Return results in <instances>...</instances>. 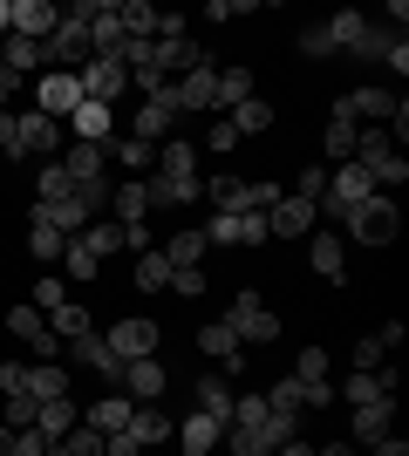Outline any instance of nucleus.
I'll use <instances>...</instances> for the list:
<instances>
[{
    "label": "nucleus",
    "instance_id": "f257e3e1",
    "mask_svg": "<svg viewBox=\"0 0 409 456\" xmlns=\"http://www.w3.org/2000/svg\"><path fill=\"white\" fill-rule=\"evenodd\" d=\"M355 164L369 171V184H403V177H409V157L396 151L389 123H375V130H355Z\"/></svg>",
    "mask_w": 409,
    "mask_h": 456
},
{
    "label": "nucleus",
    "instance_id": "f03ea898",
    "mask_svg": "<svg viewBox=\"0 0 409 456\" xmlns=\"http://www.w3.org/2000/svg\"><path fill=\"white\" fill-rule=\"evenodd\" d=\"M225 327L239 334V347H266V341H280V314L259 300L253 286H239V293H233V314H225Z\"/></svg>",
    "mask_w": 409,
    "mask_h": 456
},
{
    "label": "nucleus",
    "instance_id": "7ed1b4c3",
    "mask_svg": "<svg viewBox=\"0 0 409 456\" xmlns=\"http://www.w3.org/2000/svg\"><path fill=\"white\" fill-rule=\"evenodd\" d=\"M341 225H348L355 246H389L396 232H403V211H396V198H382V191H375V198H362Z\"/></svg>",
    "mask_w": 409,
    "mask_h": 456
},
{
    "label": "nucleus",
    "instance_id": "20e7f679",
    "mask_svg": "<svg viewBox=\"0 0 409 456\" xmlns=\"http://www.w3.org/2000/svg\"><path fill=\"white\" fill-rule=\"evenodd\" d=\"M76 82H82V102L117 110V95H123V82H130V69H123V55H89V61L76 69Z\"/></svg>",
    "mask_w": 409,
    "mask_h": 456
},
{
    "label": "nucleus",
    "instance_id": "39448f33",
    "mask_svg": "<svg viewBox=\"0 0 409 456\" xmlns=\"http://www.w3.org/2000/svg\"><path fill=\"white\" fill-rule=\"evenodd\" d=\"M177 123H184V116H177L171 89H164V95H143V102H136V116H130V136L157 151V143H171V136H177Z\"/></svg>",
    "mask_w": 409,
    "mask_h": 456
},
{
    "label": "nucleus",
    "instance_id": "423d86ee",
    "mask_svg": "<svg viewBox=\"0 0 409 456\" xmlns=\"http://www.w3.org/2000/svg\"><path fill=\"white\" fill-rule=\"evenodd\" d=\"M61 123L55 116H41V110H28V116H14V157H48V164H55L61 157Z\"/></svg>",
    "mask_w": 409,
    "mask_h": 456
},
{
    "label": "nucleus",
    "instance_id": "0eeeda50",
    "mask_svg": "<svg viewBox=\"0 0 409 456\" xmlns=\"http://www.w3.org/2000/svg\"><path fill=\"white\" fill-rule=\"evenodd\" d=\"M35 110L55 116V123H69V116L82 110V82L69 76V69H41L35 76Z\"/></svg>",
    "mask_w": 409,
    "mask_h": 456
},
{
    "label": "nucleus",
    "instance_id": "6e6552de",
    "mask_svg": "<svg viewBox=\"0 0 409 456\" xmlns=\"http://www.w3.org/2000/svg\"><path fill=\"white\" fill-rule=\"evenodd\" d=\"M102 341H110V354H117V362H143V354H157V341H164V334H157L151 314H123Z\"/></svg>",
    "mask_w": 409,
    "mask_h": 456
},
{
    "label": "nucleus",
    "instance_id": "1a4fd4ad",
    "mask_svg": "<svg viewBox=\"0 0 409 456\" xmlns=\"http://www.w3.org/2000/svg\"><path fill=\"white\" fill-rule=\"evenodd\" d=\"M362 198H375V184H369V171L362 164H334L328 171V191H321V211H334V218H348Z\"/></svg>",
    "mask_w": 409,
    "mask_h": 456
},
{
    "label": "nucleus",
    "instance_id": "9d476101",
    "mask_svg": "<svg viewBox=\"0 0 409 456\" xmlns=\"http://www.w3.org/2000/svg\"><path fill=\"white\" fill-rule=\"evenodd\" d=\"M307 232H321V205H307V198L280 191V205L266 211V239H307Z\"/></svg>",
    "mask_w": 409,
    "mask_h": 456
},
{
    "label": "nucleus",
    "instance_id": "9b49d317",
    "mask_svg": "<svg viewBox=\"0 0 409 456\" xmlns=\"http://www.w3.org/2000/svg\"><path fill=\"white\" fill-rule=\"evenodd\" d=\"M171 102H177V116H205V110H218V61H212V69L177 76V82H171Z\"/></svg>",
    "mask_w": 409,
    "mask_h": 456
},
{
    "label": "nucleus",
    "instance_id": "f8f14e48",
    "mask_svg": "<svg viewBox=\"0 0 409 456\" xmlns=\"http://www.w3.org/2000/svg\"><path fill=\"white\" fill-rule=\"evenodd\" d=\"M41 61H48V69H69V76H76L82 61H89V28H82V20H61L55 35L41 41Z\"/></svg>",
    "mask_w": 409,
    "mask_h": 456
},
{
    "label": "nucleus",
    "instance_id": "ddd939ff",
    "mask_svg": "<svg viewBox=\"0 0 409 456\" xmlns=\"http://www.w3.org/2000/svg\"><path fill=\"white\" fill-rule=\"evenodd\" d=\"M382 395H396V368H389V362L369 368V375H362V368H348V381L334 388V402H348V409H362V402H382Z\"/></svg>",
    "mask_w": 409,
    "mask_h": 456
},
{
    "label": "nucleus",
    "instance_id": "4468645a",
    "mask_svg": "<svg viewBox=\"0 0 409 456\" xmlns=\"http://www.w3.org/2000/svg\"><path fill=\"white\" fill-rule=\"evenodd\" d=\"M69 143H96V151H110V136H117V110H102V102H82L69 123Z\"/></svg>",
    "mask_w": 409,
    "mask_h": 456
},
{
    "label": "nucleus",
    "instance_id": "2eb2a0df",
    "mask_svg": "<svg viewBox=\"0 0 409 456\" xmlns=\"http://www.w3.org/2000/svg\"><path fill=\"white\" fill-rule=\"evenodd\" d=\"M171 436H177V450H184V456H212L218 436H225V422H212L205 409H192V416L171 422Z\"/></svg>",
    "mask_w": 409,
    "mask_h": 456
},
{
    "label": "nucleus",
    "instance_id": "dca6fc26",
    "mask_svg": "<svg viewBox=\"0 0 409 456\" xmlns=\"http://www.w3.org/2000/svg\"><path fill=\"white\" fill-rule=\"evenodd\" d=\"M171 388V368L157 362V354H143V362H123V395L130 402H157Z\"/></svg>",
    "mask_w": 409,
    "mask_h": 456
},
{
    "label": "nucleus",
    "instance_id": "f3484780",
    "mask_svg": "<svg viewBox=\"0 0 409 456\" xmlns=\"http://www.w3.org/2000/svg\"><path fill=\"white\" fill-rule=\"evenodd\" d=\"M198 354H205V362H218L225 375H239V368H246V347H239V334H233L225 321L198 327Z\"/></svg>",
    "mask_w": 409,
    "mask_h": 456
},
{
    "label": "nucleus",
    "instance_id": "a211bd4d",
    "mask_svg": "<svg viewBox=\"0 0 409 456\" xmlns=\"http://www.w3.org/2000/svg\"><path fill=\"white\" fill-rule=\"evenodd\" d=\"M307 266L321 273L328 286L348 280V252H341V232H307Z\"/></svg>",
    "mask_w": 409,
    "mask_h": 456
},
{
    "label": "nucleus",
    "instance_id": "6ab92c4d",
    "mask_svg": "<svg viewBox=\"0 0 409 456\" xmlns=\"http://www.w3.org/2000/svg\"><path fill=\"white\" fill-rule=\"evenodd\" d=\"M355 130H362V123H355L348 110H341V102H334V116H328V130H321V164H355Z\"/></svg>",
    "mask_w": 409,
    "mask_h": 456
},
{
    "label": "nucleus",
    "instance_id": "aec40b11",
    "mask_svg": "<svg viewBox=\"0 0 409 456\" xmlns=\"http://www.w3.org/2000/svg\"><path fill=\"white\" fill-rule=\"evenodd\" d=\"M110 218H117V225H151V191H143V177H117Z\"/></svg>",
    "mask_w": 409,
    "mask_h": 456
},
{
    "label": "nucleus",
    "instance_id": "412c9836",
    "mask_svg": "<svg viewBox=\"0 0 409 456\" xmlns=\"http://www.w3.org/2000/svg\"><path fill=\"white\" fill-rule=\"evenodd\" d=\"M61 28V7L55 0H14V35L20 41H48Z\"/></svg>",
    "mask_w": 409,
    "mask_h": 456
},
{
    "label": "nucleus",
    "instance_id": "4be33fe9",
    "mask_svg": "<svg viewBox=\"0 0 409 456\" xmlns=\"http://www.w3.org/2000/svg\"><path fill=\"white\" fill-rule=\"evenodd\" d=\"M61 177L69 184H89V177H110V151H96V143H61Z\"/></svg>",
    "mask_w": 409,
    "mask_h": 456
},
{
    "label": "nucleus",
    "instance_id": "5701e85b",
    "mask_svg": "<svg viewBox=\"0 0 409 456\" xmlns=\"http://www.w3.org/2000/svg\"><path fill=\"white\" fill-rule=\"evenodd\" d=\"M382 436H396V395L362 402V409H355V443H362V450H375Z\"/></svg>",
    "mask_w": 409,
    "mask_h": 456
},
{
    "label": "nucleus",
    "instance_id": "b1692460",
    "mask_svg": "<svg viewBox=\"0 0 409 456\" xmlns=\"http://www.w3.org/2000/svg\"><path fill=\"white\" fill-rule=\"evenodd\" d=\"M341 110H348L355 123H362V116H369V123H389V116L403 110V102H396V95L382 89V82H362V89H348V95H341Z\"/></svg>",
    "mask_w": 409,
    "mask_h": 456
},
{
    "label": "nucleus",
    "instance_id": "393cba45",
    "mask_svg": "<svg viewBox=\"0 0 409 456\" xmlns=\"http://www.w3.org/2000/svg\"><path fill=\"white\" fill-rule=\"evenodd\" d=\"M123 436H136L143 450H157V443H171V416H164L157 402H130V422H123Z\"/></svg>",
    "mask_w": 409,
    "mask_h": 456
},
{
    "label": "nucleus",
    "instance_id": "a878e982",
    "mask_svg": "<svg viewBox=\"0 0 409 456\" xmlns=\"http://www.w3.org/2000/svg\"><path fill=\"white\" fill-rule=\"evenodd\" d=\"M151 177H177V184H198V143L171 136V143H157V171Z\"/></svg>",
    "mask_w": 409,
    "mask_h": 456
},
{
    "label": "nucleus",
    "instance_id": "bb28decb",
    "mask_svg": "<svg viewBox=\"0 0 409 456\" xmlns=\"http://www.w3.org/2000/svg\"><path fill=\"white\" fill-rule=\"evenodd\" d=\"M20 388H28L35 402H61V395H69V368H61V362H28V368H20Z\"/></svg>",
    "mask_w": 409,
    "mask_h": 456
},
{
    "label": "nucleus",
    "instance_id": "cd10ccee",
    "mask_svg": "<svg viewBox=\"0 0 409 456\" xmlns=\"http://www.w3.org/2000/svg\"><path fill=\"white\" fill-rule=\"evenodd\" d=\"M82 422H89L96 436H117L123 422H130V395H123V388H110L102 402H82Z\"/></svg>",
    "mask_w": 409,
    "mask_h": 456
},
{
    "label": "nucleus",
    "instance_id": "c85d7f7f",
    "mask_svg": "<svg viewBox=\"0 0 409 456\" xmlns=\"http://www.w3.org/2000/svg\"><path fill=\"white\" fill-rule=\"evenodd\" d=\"M28 218H41V225H55L61 239H76L82 225H96V218L82 211V198H76V191H69V198H55V205H35V211H28Z\"/></svg>",
    "mask_w": 409,
    "mask_h": 456
},
{
    "label": "nucleus",
    "instance_id": "c756f323",
    "mask_svg": "<svg viewBox=\"0 0 409 456\" xmlns=\"http://www.w3.org/2000/svg\"><path fill=\"white\" fill-rule=\"evenodd\" d=\"M76 422H82V402H76V395H61V402H41L35 429H41V436H48V443H61V436H69V429H76Z\"/></svg>",
    "mask_w": 409,
    "mask_h": 456
},
{
    "label": "nucleus",
    "instance_id": "7c9ffc66",
    "mask_svg": "<svg viewBox=\"0 0 409 456\" xmlns=\"http://www.w3.org/2000/svg\"><path fill=\"white\" fill-rule=\"evenodd\" d=\"M225 130L246 143V136H259V130H273V102L266 95H253V102H239V110H225Z\"/></svg>",
    "mask_w": 409,
    "mask_h": 456
},
{
    "label": "nucleus",
    "instance_id": "2f4dec72",
    "mask_svg": "<svg viewBox=\"0 0 409 456\" xmlns=\"http://www.w3.org/2000/svg\"><path fill=\"white\" fill-rule=\"evenodd\" d=\"M130 41H123V20H117V0L102 7L96 20H89V55H123Z\"/></svg>",
    "mask_w": 409,
    "mask_h": 456
},
{
    "label": "nucleus",
    "instance_id": "473e14b6",
    "mask_svg": "<svg viewBox=\"0 0 409 456\" xmlns=\"http://www.w3.org/2000/svg\"><path fill=\"white\" fill-rule=\"evenodd\" d=\"M192 395H198V409H205L212 422H233V381H225V375H198Z\"/></svg>",
    "mask_w": 409,
    "mask_h": 456
},
{
    "label": "nucleus",
    "instance_id": "72a5a7b5",
    "mask_svg": "<svg viewBox=\"0 0 409 456\" xmlns=\"http://www.w3.org/2000/svg\"><path fill=\"white\" fill-rule=\"evenodd\" d=\"M0 61H7V76H41V69H48V61H41V41H20V35H7L0 41Z\"/></svg>",
    "mask_w": 409,
    "mask_h": 456
},
{
    "label": "nucleus",
    "instance_id": "f704fd0d",
    "mask_svg": "<svg viewBox=\"0 0 409 456\" xmlns=\"http://www.w3.org/2000/svg\"><path fill=\"white\" fill-rule=\"evenodd\" d=\"M41 321H48V334H55L61 347L76 341V334H89V327H96V321H89V306H82V300H61L55 314H41Z\"/></svg>",
    "mask_w": 409,
    "mask_h": 456
},
{
    "label": "nucleus",
    "instance_id": "c9c22d12",
    "mask_svg": "<svg viewBox=\"0 0 409 456\" xmlns=\"http://www.w3.org/2000/svg\"><path fill=\"white\" fill-rule=\"evenodd\" d=\"M157 252H164V259H171V273H177V266H205V252H212V246H205V232L192 225V232H171Z\"/></svg>",
    "mask_w": 409,
    "mask_h": 456
},
{
    "label": "nucleus",
    "instance_id": "e433bc0d",
    "mask_svg": "<svg viewBox=\"0 0 409 456\" xmlns=\"http://www.w3.org/2000/svg\"><path fill=\"white\" fill-rule=\"evenodd\" d=\"M61 252H69V239H61L55 225L28 218V259H35V266H61Z\"/></svg>",
    "mask_w": 409,
    "mask_h": 456
},
{
    "label": "nucleus",
    "instance_id": "4c0bfd02",
    "mask_svg": "<svg viewBox=\"0 0 409 456\" xmlns=\"http://www.w3.org/2000/svg\"><path fill=\"white\" fill-rule=\"evenodd\" d=\"M76 246L96 252V259H117V252H123V225H117V218H96V225L76 232Z\"/></svg>",
    "mask_w": 409,
    "mask_h": 456
},
{
    "label": "nucleus",
    "instance_id": "58836bf2",
    "mask_svg": "<svg viewBox=\"0 0 409 456\" xmlns=\"http://www.w3.org/2000/svg\"><path fill=\"white\" fill-rule=\"evenodd\" d=\"M117 20H123V41H157V7L151 0H117Z\"/></svg>",
    "mask_w": 409,
    "mask_h": 456
},
{
    "label": "nucleus",
    "instance_id": "ea45409f",
    "mask_svg": "<svg viewBox=\"0 0 409 456\" xmlns=\"http://www.w3.org/2000/svg\"><path fill=\"white\" fill-rule=\"evenodd\" d=\"M110 157H117L130 177H151V171H157V151H151V143H136V136H123V130L110 136Z\"/></svg>",
    "mask_w": 409,
    "mask_h": 456
},
{
    "label": "nucleus",
    "instance_id": "a19ab883",
    "mask_svg": "<svg viewBox=\"0 0 409 456\" xmlns=\"http://www.w3.org/2000/svg\"><path fill=\"white\" fill-rule=\"evenodd\" d=\"M143 191H151V211H184V205H198V184H177V177H143Z\"/></svg>",
    "mask_w": 409,
    "mask_h": 456
},
{
    "label": "nucleus",
    "instance_id": "79ce46f5",
    "mask_svg": "<svg viewBox=\"0 0 409 456\" xmlns=\"http://www.w3.org/2000/svg\"><path fill=\"white\" fill-rule=\"evenodd\" d=\"M136 293H171V259L164 252H136Z\"/></svg>",
    "mask_w": 409,
    "mask_h": 456
},
{
    "label": "nucleus",
    "instance_id": "37998d69",
    "mask_svg": "<svg viewBox=\"0 0 409 456\" xmlns=\"http://www.w3.org/2000/svg\"><path fill=\"white\" fill-rule=\"evenodd\" d=\"M253 69H239V61H233V69H218V110H239V102H253Z\"/></svg>",
    "mask_w": 409,
    "mask_h": 456
},
{
    "label": "nucleus",
    "instance_id": "c03bdc74",
    "mask_svg": "<svg viewBox=\"0 0 409 456\" xmlns=\"http://www.w3.org/2000/svg\"><path fill=\"white\" fill-rule=\"evenodd\" d=\"M396 41H403V35H396V28H382V20H369V28H362V41H355L348 55H355V61H389V48H396Z\"/></svg>",
    "mask_w": 409,
    "mask_h": 456
},
{
    "label": "nucleus",
    "instance_id": "a18cd8bd",
    "mask_svg": "<svg viewBox=\"0 0 409 456\" xmlns=\"http://www.w3.org/2000/svg\"><path fill=\"white\" fill-rule=\"evenodd\" d=\"M321 28H328V41H334V48H355V41H362V28H369V14H355V7H341V14H328Z\"/></svg>",
    "mask_w": 409,
    "mask_h": 456
},
{
    "label": "nucleus",
    "instance_id": "49530a36",
    "mask_svg": "<svg viewBox=\"0 0 409 456\" xmlns=\"http://www.w3.org/2000/svg\"><path fill=\"white\" fill-rule=\"evenodd\" d=\"M328 368H334L328 347H300V354H293V381H300V388H307V381H328Z\"/></svg>",
    "mask_w": 409,
    "mask_h": 456
},
{
    "label": "nucleus",
    "instance_id": "de8ad7c7",
    "mask_svg": "<svg viewBox=\"0 0 409 456\" xmlns=\"http://www.w3.org/2000/svg\"><path fill=\"white\" fill-rule=\"evenodd\" d=\"M287 191H293V198H307V205H321V191H328V164H300Z\"/></svg>",
    "mask_w": 409,
    "mask_h": 456
},
{
    "label": "nucleus",
    "instance_id": "09e8293b",
    "mask_svg": "<svg viewBox=\"0 0 409 456\" xmlns=\"http://www.w3.org/2000/svg\"><path fill=\"white\" fill-rule=\"evenodd\" d=\"M69 177H61V164H41V177H35V205H55V198H69Z\"/></svg>",
    "mask_w": 409,
    "mask_h": 456
},
{
    "label": "nucleus",
    "instance_id": "8fccbe9b",
    "mask_svg": "<svg viewBox=\"0 0 409 456\" xmlns=\"http://www.w3.org/2000/svg\"><path fill=\"white\" fill-rule=\"evenodd\" d=\"M171 293H177V300H205V293H212L205 266H177V273H171Z\"/></svg>",
    "mask_w": 409,
    "mask_h": 456
},
{
    "label": "nucleus",
    "instance_id": "3c124183",
    "mask_svg": "<svg viewBox=\"0 0 409 456\" xmlns=\"http://www.w3.org/2000/svg\"><path fill=\"white\" fill-rule=\"evenodd\" d=\"M293 48H300L307 61H328V55H334V41H328V28H321V20H314V28H300V35H293Z\"/></svg>",
    "mask_w": 409,
    "mask_h": 456
},
{
    "label": "nucleus",
    "instance_id": "603ef678",
    "mask_svg": "<svg viewBox=\"0 0 409 456\" xmlns=\"http://www.w3.org/2000/svg\"><path fill=\"white\" fill-rule=\"evenodd\" d=\"M35 416H41V402L28 395V388H14V395H7V429H35Z\"/></svg>",
    "mask_w": 409,
    "mask_h": 456
},
{
    "label": "nucleus",
    "instance_id": "864d4df0",
    "mask_svg": "<svg viewBox=\"0 0 409 456\" xmlns=\"http://www.w3.org/2000/svg\"><path fill=\"white\" fill-rule=\"evenodd\" d=\"M61 259H69V280H82V286H89V280L102 273V259H96V252H82L76 239H69V252H61Z\"/></svg>",
    "mask_w": 409,
    "mask_h": 456
},
{
    "label": "nucleus",
    "instance_id": "5fc2aeb1",
    "mask_svg": "<svg viewBox=\"0 0 409 456\" xmlns=\"http://www.w3.org/2000/svg\"><path fill=\"white\" fill-rule=\"evenodd\" d=\"M61 300H69V286H61L55 273H48V280H35V300H28V306H35V314H55Z\"/></svg>",
    "mask_w": 409,
    "mask_h": 456
},
{
    "label": "nucleus",
    "instance_id": "6e6d98bb",
    "mask_svg": "<svg viewBox=\"0 0 409 456\" xmlns=\"http://www.w3.org/2000/svg\"><path fill=\"white\" fill-rule=\"evenodd\" d=\"M102 456H143V443H136V436H123V429H117V436H102Z\"/></svg>",
    "mask_w": 409,
    "mask_h": 456
},
{
    "label": "nucleus",
    "instance_id": "4d7b16f0",
    "mask_svg": "<svg viewBox=\"0 0 409 456\" xmlns=\"http://www.w3.org/2000/svg\"><path fill=\"white\" fill-rule=\"evenodd\" d=\"M20 368H28V362H0V395H14V388H20Z\"/></svg>",
    "mask_w": 409,
    "mask_h": 456
},
{
    "label": "nucleus",
    "instance_id": "13d9d810",
    "mask_svg": "<svg viewBox=\"0 0 409 456\" xmlns=\"http://www.w3.org/2000/svg\"><path fill=\"white\" fill-rule=\"evenodd\" d=\"M382 69H389V76H409V41H396V48H389V61H382Z\"/></svg>",
    "mask_w": 409,
    "mask_h": 456
},
{
    "label": "nucleus",
    "instance_id": "bf43d9fd",
    "mask_svg": "<svg viewBox=\"0 0 409 456\" xmlns=\"http://www.w3.org/2000/svg\"><path fill=\"white\" fill-rule=\"evenodd\" d=\"M369 456H409V443H403V436H382V443H375Z\"/></svg>",
    "mask_w": 409,
    "mask_h": 456
},
{
    "label": "nucleus",
    "instance_id": "052dcab7",
    "mask_svg": "<svg viewBox=\"0 0 409 456\" xmlns=\"http://www.w3.org/2000/svg\"><path fill=\"white\" fill-rule=\"evenodd\" d=\"M273 456H314V443H300V436H287V443H280V450H273Z\"/></svg>",
    "mask_w": 409,
    "mask_h": 456
},
{
    "label": "nucleus",
    "instance_id": "680f3d73",
    "mask_svg": "<svg viewBox=\"0 0 409 456\" xmlns=\"http://www.w3.org/2000/svg\"><path fill=\"white\" fill-rule=\"evenodd\" d=\"M0 151L14 157V116H0Z\"/></svg>",
    "mask_w": 409,
    "mask_h": 456
},
{
    "label": "nucleus",
    "instance_id": "e2e57ef3",
    "mask_svg": "<svg viewBox=\"0 0 409 456\" xmlns=\"http://www.w3.org/2000/svg\"><path fill=\"white\" fill-rule=\"evenodd\" d=\"M14 35V0H0V41Z\"/></svg>",
    "mask_w": 409,
    "mask_h": 456
},
{
    "label": "nucleus",
    "instance_id": "0e129e2a",
    "mask_svg": "<svg viewBox=\"0 0 409 456\" xmlns=\"http://www.w3.org/2000/svg\"><path fill=\"white\" fill-rule=\"evenodd\" d=\"M0 456H20V450H14V429H7V422H0Z\"/></svg>",
    "mask_w": 409,
    "mask_h": 456
},
{
    "label": "nucleus",
    "instance_id": "69168bd1",
    "mask_svg": "<svg viewBox=\"0 0 409 456\" xmlns=\"http://www.w3.org/2000/svg\"><path fill=\"white\" fill-rule=\"evenodd\" d=\"M314 456H355V443H328V450H314Z\"/></svg>",
    "mask_w": 409,
    "mask_h": 456
}]
</instances>
